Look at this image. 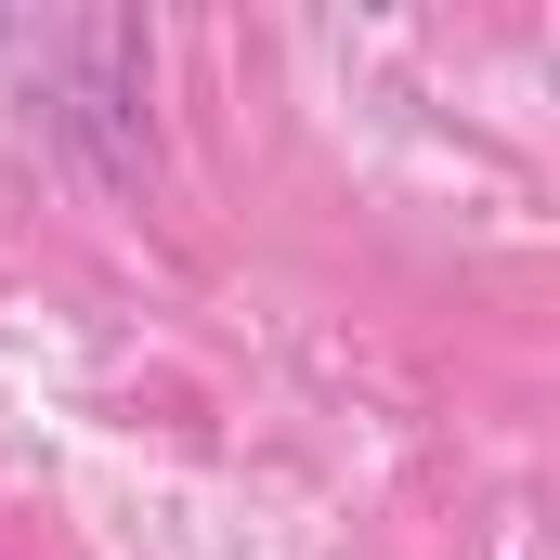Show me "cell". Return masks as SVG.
<instances>
[{"mask_svg": "<svg viewBox=\"0 0 560 560\" xmlns=\"http://www.w3.org/2000/svg\"><path fill=\"white\" fill-rule=\"evenodd\" d=\"M0 52L39 66V79H26L39 118L92 143V170L131 183L143 156H156V131H143V26H118V13H79V26H0Z\"/></svg>", "mask_w": 560, "mask_h": 560, "instance_id": "obj_1", "label": "cell"}]
</instances>
